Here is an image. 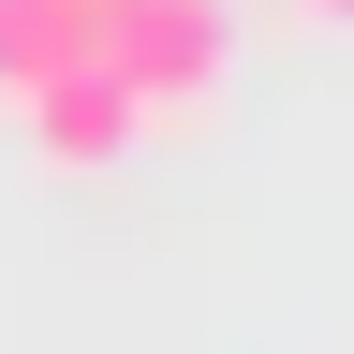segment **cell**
Here are the masks:
<instances>
[{"label": "cell", "mask_w": 354, "mask_h": 354, "mask_svg": "<svg viewBox=\"0 0 354 354\" xmlns=\"http://www.w3.org/2000/svg\"><path fill=\"white\" fill-rule=\"evenodd\" d=\"M88 15H104V0H88Z\"/></svg>", "instance_id": "5"}, {"label": "cell", "mask_w": 354, "mask_h": 354, "mask_svg": "<svg viewBox=\"0 0 354 354\" xmlns=\"http://www.w3.org/2000/svg\"><path fill=\"white\" fill-rule=\"evenodd\" d=\"M88 30H104L88 0H0V88L30 104L44 74H74V59H88Z\"/></svg>", "instance_id": "3"}, {"label": "cell", "mask_w": 354, "mask_h": 354, "mask_svg": "<svg viewBox=\"0 0 354 354\" xmlns=\"http://www.w3.org/2000/svg\"><path fill=\"white\" fill-rule=\"evenodd\" d=\"M310 15H354V0H310Z\"/></svg>", "instance_id": "4"}, {"label": "cell", "mask_w": 354, "mask_h": 354, "mask_svg": "<svg viewBox=\"0 0 354 354\" xmlns=\"http://www.w3.org/2000/svg\"><path fill=\"white\" fill-rule=\"evenodd\" d=\"M133 133H148V118H133V88H118V74H88V59L30 88V148H44V162H118Z\"/></svg>", "instance_id": "2"}, {"label": "cell", "mask_w": 354, "mask_h": 354, "mask_svg": "<svg viewBox=\"0 0 354 354\" xmlns=\"http://www.w3.org/2000/svg\"><path fill=\"white\" fill-rule=\"evenodd\" d=\"M88 74H118L133 118H177V104H207V88L236 74V30H221V0H104Z\"/></svg>", "instance_id": "1"}]
</instances>
